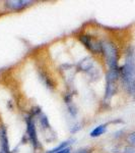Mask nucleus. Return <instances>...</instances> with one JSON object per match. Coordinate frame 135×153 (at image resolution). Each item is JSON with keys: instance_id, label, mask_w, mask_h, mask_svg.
Wrapping results in <instances>:
<instances>
[{"instance_id": "obj_1", "label": "nucleus", "mask_w": 135, "mask_h": 153, "mask_svg": "<svg viewBox=\"0 0 135 153\" xmlns=\"http://www.w3.org/2000/svg\"><path fill=\"white\" fill-rule=\"evenodd\" d=\"M121 73L125 87L130 94L135 95V58L132 55L127 59Z\"/></svg>"}, {"instance_id": "obj_2", "label": "nucleus", "mask_w": 135, "mask_h": 153, "mask_svg": "<svg viewBox=\"0 0 135 153\" xmlns=\"http://www.w3.org/2000/svg\"><path fill=\"white\" fill-rule=\"evenodd\" d=\"M101 49L104 53L110 70H117L118 65V51L115 45L110 41H104L101 43Z\"/></svg>"}, {"instance_id": "obj_3", "label": "nucleus", "mask_w": 135, "mask_h": 153, "mask_svg": "<svg viewBox=\"0 0 135 153\" xmlns=\"http://www.w3.org/2000/svg\"><path fill=\"white\" fill-rule=\"evenodd\" d=\"M118 78V70H111L107 76V88H106V98H110L114 95L116 90V81Z\"/></svg>"}, {"instance_id": "obj_4", "label": "nucleus", "mask_w": 135, "mask_h": 153, "mask_svg": "<svg viewBox=\"0 0 135 153\" xmlns=\"http://www.w3.org/2000/svg\"><path fill=\"white\" fill-rule=\"evenodd\" d=\"M80 40H81L83 42V44H84L90 50H92V52H100V51H102V49H101V43L94 40L92 37L81 36L80 37Z\"/></svg>"}, {"instance_id": "obj_5", "label": "nucleus", "mask_w": 135, "mask_h": 153, "mask_svg": "<svg viewBox=\"0 0 135 153\" xmlns=\"http://www.w3.org/2000/svg\"><path fill=\"white\" fill-rule=\"evenodd\" d=\"M28 132H29V137H31L32 143H33L35 146H38V137H37L35 123H34L33 117H32V118L29 117L28 120Z\"/></svg>"}, {"instance_id": "obj_6", "label": "nucleus", "mask_w": 135, "mask_h": 153, "mask_svg": "<svg viewBox=\"0 0 135 153\" xmlns=\"http://www.w3.org/2000/svg\"><path fill=\"white\" fill-rule=\"evenodd\" d=\"M5 4L8 8L13 9V10H19V9H23L29 5L31 1H23V0L18 1V0H16V1H6Z\"/></svg>"}, {"instance_id": "obj_7", "label": "nucleus", "mask_w": 135, "mask_h": 153, "mask_svg": "<svg viewBox=\"0 0 135 153\" xmlns=\"http://www.w3.org/2000/svg\"><path fill=\"white\" fill-rule=\"evenodd\" d=\"M0 140H1V145H2V149H3L4 153H9L8 149V140H7V135H6V131L4 128L1 129L0 132Z\"/></svg>"}, {"instance_id": "obj_8", "label": "nucleus", "mask_w": 135, "mask_h": 153, "mask_svg": "<svg viewBox=\"0 0 135 153\" xmlns=\"http://www.w3.org/2000/svg\"><path fill=\"white\" fill-rule=\"evenodd\" d=\"M107 130V126L106 125H100L98 127H95L94 130L90 133V137L95 138V137H100L101 135H103Z\"/></svg>"}, {"instance_id": "obj_9", "label": "nucleus", "mask_w": 135, "mask_h": 153, "mask_svg": "<svg viewBox=\"0 0 135 153\" xmlns=\"http://www.w3.org/2000/svg\"><path fill=\"white\" fill-rule=\"evenodd\" d=\"M54 153H70V149L68 147L64 148V149L60 150V151H57V152H54Z\"/></svg>"}, {"instance_id": "obj_10", "label": "nucleus", "mask_w": 135, "mask_h": 153, "mask_svg": "<svg viewBox=\"0 0 135 153\" xmlns=\"http://www.w3.org/2000/svg\"><path fill=\"white\" fill-rule=\"evenodd\" d=\"M77 153H90L88 151H87V150H79Z\"/></svg>"}]
</instances>
